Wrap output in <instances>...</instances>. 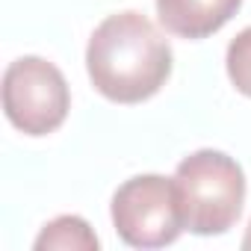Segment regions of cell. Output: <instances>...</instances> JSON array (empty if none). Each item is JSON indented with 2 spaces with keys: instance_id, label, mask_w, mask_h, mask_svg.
Listing matches in <instances>:
<instances>
[{
  "instance_id": "obj_1",
  "label": "cell",
  "mask_w": 251,
  "mask_h": 251,
  "mask_svg": "<svg viewBox=\"0 0 251 251\" xmlns=\"http://www.w3.org/2000/svg\"><path fill=\"white\" fill-rule=\"evenodd\" d=\"M86 71L106 100L142 103L166 86L172 45L142 12H115L89 36Z\"/></svg>"
},
{
  "instance_id": "obj_2",
  "label": "cell",
  "mask_w": 251,
  "mask_h": 251,
  "mask_svg": "<svg viewBox=\"0 0 251 251\" xmlns=\"http://www.w3.org/2000/svg\"><path fill=\"white\" fill-rule=\"evenodd\" d=\"M172 180L186 230L198 236H219L236 225L245 204V175L233 157L201 148L177 163Z\"/></svg>"
},
{
  "instance_id": "obj_3",
  "label": "cell",
  "mask_w": 251,
  "mask_h": 251,
  "mask_svg": "<svg viewBox=\"0 0 251 251\" xmlns=\"http://www.w3.org/2000/svg\"><path fill=\"white\" fill-rule=\"evenodd\" d=\"M109 213L115 233L133 248H163L186 230L175 180L163 175L124 180L112 195Z\"/></svg>"
},
{
  "instance_id": "obj_4",
  "label": "cell",
  "mask_w": 251,
  "mask_h": 251,
  "mask_svg": "<svg viewBox=\"0 0 251 251\" xmlns=\"http://www.w3.org/2000/svg\"><path fill=\"white\" fill-rule=\"evenodd\" d=\"M71 92L62 71L45 56H18L3 74V112L15 130L48 136L65 121Z\"/></svg>"
},
{
  "instance_id": "obj_5",
  "label": "cell",
  "mask_w": 251,
  "mask_h": 251,
  "mask_svg": "<svg viewBox=\"0 0 251 251\" xmlns=\"http://www.w3.org/2000/svg\"><path fill=\"white\" fill-rule=\"evenodd\" d=\"M242 6V0H157L160 24L180 39H207L219 33Z\"/></svg>"
},
{
  "instance_id": "obj_6",
  "label": "cell",
  "mask_w": 251,
  "mask_h": 251,
  "mask_svg": "<svg viewBox=\"0 0 251 251\" xmlns=\"http://www.w3.org/2000/svg\"><path fill=\"white\" fill-rule=\"evenodd\" d=\"M98 245L95 230L80 216H56L33 242L36 251H98Z\"/></svg>"
},
{
  "instance_id": "obj_7",
  "label": "cell",
  "mask_w": 251,
  "mask_h": 251,
  "mask_svg": "<svg viewBox=\"0 0 251 251\" xmlns=\"http://www.w3.org/2000/svg\"><path fill=\"white\" fill-rule=\"evenodd\" d=\"M225 65H227V77L236 86V92H242L245 98H251V27L239 30L230 39Z\"/></svg>"
},
{
  "instance_id": "obj_8",
  "label": "cell",
  "mask_w": 251,
  "mask_h": 251,
  "mask_svg": "<svg viewBox=\"0 0 251 251\" xmlns=\"http://www.w3.org/2000/svg\"><path fill=\"white\" fill-rule=\"evenodd\" d=\"M242 248L251 251V222H248V230H245V236H242Z\"/></svg>"
}]
</instances>
